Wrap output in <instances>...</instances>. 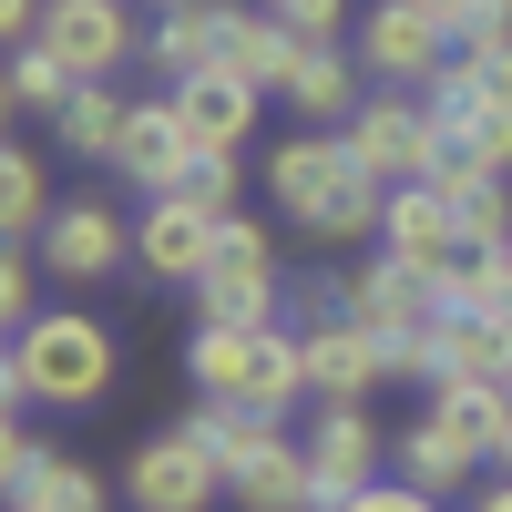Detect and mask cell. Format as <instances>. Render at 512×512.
<instances>
[{
  "label": "cell",
  "mask_w": 512,
  "mask_h": 512,
  "mask_svg": "<svg viewBox=\"0 0 512 512\" xmlns=\"http://www.w3.org/2000/svg\"><path fill=\"white\" fill-rule=\"evenodd\" d=\"M267 195H277V216L297 236H318V246H359L390 216V185L359 164V144L349 134H308V123L267 154Z\"/></svg>",
  "instance_id": "obj_1"
},
{
  "label": "cell",
  "mask_w": 512,
  "mask_h": 512,
  "mask_svg": "<svg viewBox=\"0 0 512 512\" xmlns=\"http://www.w3.org/2000/svg\"><path fill=\"white\" fill-rule=\"evenodd\" d=\"M0 390H11V410H93L113 390V328L82 308H41L0 349Z\"/></svg>",
  "instance_id": "obj_2"
},
{
  "label": "cell",
  "mask_w": 512,
  "mask_h": 512,
  "mask_svg": "<svg viewBox=\"0 0 512 512\" xmlns=\"http://www.w3.org/2000/svg\"><path fill=\"white\" fill-rule=\"evenodd\" d=\"M359 72L379 93H431L451 72V31L420 11V0H369L359 11Z\"/></svg>",
  "instance_id": "obj_3"
},
{
  "label": "cell",
  "mask_w": 512,
  "mask_h": 512,
  "mask_svg": "<svg viewBox=\"0 0 512 512\" xmlns=\"http://www.w3.org/2000/svg\"><path fill=\"white\" fill-rule=\"evenodd\" d=\"M349 144H359V164H369L390 195L441 175V113H431V93H369L359 123H349Z\"/></svg>",
  "instance_id": "obj_4"
},
{
  "label": "cell",
  "mask_w": 512,
  "mask_h": 512,
  "mask_svg": "<svg viewBox=\"0 0 512 512\" xmlns=\"http://www.w3.org/2000/svg\"><path fill=\"white\" fill-rule=\"evenodd\" d=\"M349 318H359V328H379V338H390V359L410 369V349H420V338H431L451 308H441V277H431V267L369 256V267L349 277Z\"/></svg>",
  "instance_id": "obj_5"
},
{
  "label": "cell",
  "mask_w": 512,
  "mask_h": 512,
  "mask_svg": "<svg viewBox=\"0 0 512 512\" xmlns=\"http://www.w3.org/2000/svg\"><path fill=\"white\" fill-rule=\"evenodd\" d=\"M41 52L72 82H113L144 52V21H134V0H52V11H41Z\"/></svg>",
  "instance_id": "obj_6"
},
{
  "label": "cell",
  "mask_w": 512,
  "mask_h": 512,
  "mask_svg": "<svg viewBox=\"0 0 512 512\" xmlns=\"http://www.w3.org/2000/svg\"><path fill=\"white\" fill-rule=\"evenodd\" d=\"M379 420H369V400H318V420L297 431V461L318 472V512H338L349 492H369L379 482Z\"/></svg>",
  "instance_id": "obj_7"
},
{
  "label": "cell",
  "mask_w": 512,
  "mask_h": 512,
  "mask_svg": "<svg viewBox=\"0 0 512 512\" xmlns=\"http://www.w3.org/2000/svg\"><path fill=\"white\" fill-rule=\"evenodd\" d=\"M31 256H41V277L93 287V277H123V267H134V226H123L113 205H62V216L31 236Z\"/></svg>",
  "instance_id": "obj_8"
},
{
  "label": "cell",
  "mask_w": 512,
  "mask_h": 512,
  "mask_svg": "<svg viewBox=\"0 0 512 512\" xmlns=\"http://www.w3.org/2000/svg\"><path fill=\"white\" fill-rule=\"evenodd\" d=\"M297 349H308V400H369L379 379L400 369L390 338L359 328L349 308H338V318H308V328H297Z\"/></svg>",
  "instance_id": "obj_9"
},
{
  "label": "cell",
  "mask_w": 512,
  "mask_h": 512,
  "mask_svg": "<svg viewBox=\"0 0 512 512\" xmlns=\"http://www.w3.org/2000/svg\"><path fill=\"white\" fill-rule=\"evenodd\" d=\"M123 492H134V512H216L226 472L185 431H154V441H134V461H123Z\"/></svg>",
  "instance_id": "obj_10"
},
{
  "label": "cell",
  "mask_w": 512,
  "mask_h": 512,
  "mask_svg": "<svg viewBox=\"0 0 512 512\" xmlns=\"http://www.w3.org/2000/svg\"><path fill=\"white\" fill-rule=\"evenodd\" d=\"M216 246H226V216H216V205H195V195H154L144 226H134L144 277H175V287H195L205 267H216Z\"/></svg>",
  "instance_id": "obj_11"
},
{
  "label": "cell",
  "mask_w": 512,
  "mask_h": 512,
  "mask_svg": "<svg viewBox=\"0 0 512 512\" xmlns=\"http://www.w3.org/2000/svg\"><path fill=\"white\" fill-rule=\"evenodd\" d=\"M410 369L451 390V379H482V390H512V318H441L431 338L410 349Z\"/></svg>",
  "instance_id": "obj_12"
},
{
  "label": "cell",
  "mask_w": 512,
  "mask_h": 512,
  "mask_svg": "<svg viewBox=\"0 0 512 512\" xmlns=\"http://www.w3.org/2000/svg\"><path fill=\"white\" fill-rule=\"evenodd\" d=\"M431 113H441V164H472V175H512V103H482L472 82H431Z\"/></svg>",
  "instance_id": "obj_13"
},
{
  "label": "cell",
  "mask_w": 512,
  "mask_h": 512,
  "mask_svg": "<svg viewBox=\"0 0 512 512\" xmlns=\"http://www.w3.org/2000/svg\"><path fill=\"white\" fill-rule=\"evenodd\" d=\"M379 256H400V267H451V256H472V236H461V216H451V195L441 185H400L390 195V216H379Z\"/></svg>",
  "instance_id": "obj_14"
},
{
  "label": "cell",
  "mask_w": 512,
  "mask_h": 512,
  "mask_svg": "<svg viewBox=\"0 0 512 512\" xmlns=\"http://www.w3.org/2000/svg\"><path fill=\"white\" fill-rule=\"evenodd\" d=\"M113 175L144 185V195H175V185L195 175V134H185V113H175V103H134V123H123V144H113Z\"/></svg>",
  "instance_id": "obj_15"
},
{
  "label": "cell",
  "mask_w": 512,
  "mask_h": 512,
  "mask_svg": "<svg viewBox=\"0 0 512 512\" xmlns=\"http://www.w3.org/2000/svg\"><path fill=\"white\" fill-rule=\"evenodd\" d=\"M185 113V134H195V154H236L246 134H256V113H267V93H256V82H236L226 62L216 72H195V82H175V93H164Z\"/></svg>",
  "instance_id": "obj_16"
},
{
  "label": "cell",
  "mask_w": 512,
  "mask_h": 512,
  "mask_svg": "<svg viewBox=\"0 0 512 512\" xmlns=\"http://www.w3.org/2000/svg\"><path fill=\"white\" fill-rule=\"evenodd\" d=\"M175 431H185V441H195L205 461H216L226 482L246 472V461H267V451H287V441H297L277 410H246V400H195V410L175 420Z\"/></svg>",
  "instance_id": "obj_17"
},
{
  "label": "cell",
  "mask_w": 512,
  "mask_h": 512,
  "mask_svg": "<svg viewBox=\"0 0 512 512\" xmlns=\"http://www.w3.org/2000/svg\"><path fill=\"white\" fill-rule=\"evenodd\" d=\"M226 21H236V0H154V62L175 82L216 72L226 62Z\"/></svg>",
  "instance_id": "obj_18"
},
{
  "label": "cell",
  "mask_w": 512,
  "mask_h": 512,
  "mask_svg": "<svg viewBox=\"0 0 512 512\" xmlns=\"http://www.w3.org/2000/svg\"><path fill=\"white\" fill-rule=\"evenodd\" d=\"M277 103L308 123V134H349L369 93H359V62H349V52H297V72H287Z\"/></svg>",
  "instance_id": "obj_19"
},
{
  "label": "cell",
  "mask_w": 512,
  "mask_h": 512,
  "mask_svg": "<svg viewBox=\"0 0 512 512\" xmlns=\"http://www.w3.org/2000/svg\"><path fill=\"white\" fill-rule=\"evenodd\" d=\"M277 308H287V277L277 267H205L195 277V328H277Z\"/></svg>",
  "instance_id": "obj_20"
},
{
  "label": "cell",
  "mask_w": 512,
  "mask_h": 512,
  "mask_svg": "<svg viewBox=\"0 0 512 512\" xmlns=\"http://www.w3.org/2000/svg\"><path fill=\"white\" fill-rule=\"evenodd\" d=\"M297 41L277 11H256V0H236V21H226V72L236 82H256V93H287V72H297Z\"/></svg>",
  "instance_id": "obj_21"
},
{
  "label": "cell",
  "mask_w": 512,
  "mask_h": 512,
  "mask_svg": "<svg viewBox=\"0 0 512 512\" xmlns=\"http://www.w3.org/2000/svg\"><path fill=\"white\" fill-rule=\"evenodd\" d=\"M390 451H400V482H420V492H461V482H472V461H482V451L461 441L441 410H420V420H410V431H400Z\"/></svg>",
  "instance_id": "obj_22"
},
{
  "label": "cell",
  "mask_w": 512,
  "mask_h": 512,
  "mask_svg": "<svg viewBox=\"0 0 512 512\" xmlns=\"http://www.w3.org/2000/svg\"><path fill=\"white\" fill-rule=\"evenodd\" d=\"M431 185L451 195V216H461V236H472V246H512V185H502V175H472V164H441Z\"/></svg>",
  "instance_id": "obj_23"
},
{
  "label": "cell",
  "mask_w": 512,
  "mask_h": 512,
  "mask_svg": "<svg viewBox=\"0 0 512 512\" xmlns=\"http://www.w3.org/2000/svg\"><path fill=\"white\" fill-rule=\"evenodd\" d=\"M226 492H236V512H318V472L297 461V441L267 451V461H246Z\"/></svg>",
  "instance_id": "obj_24"
},
{
  "label": "cell",
  "mask_w": 512,
  "mask_h": 512,
  "mask_svg": "<svg viewBox=\"0 0 512 512\" xmlns=\"http://www.w3.org/2000/svg\"><path fill=\"white\" fill-rule=\"evenodd\" d=\"M123 123H134V103H123L113 82H82V93L62 103V154H82V164H113Z\"/></svg>",
  "instance_id": "obj_25"
},
{
  "label": "cell",
  "mask_w": 512,
  "mask_h": 512,
  "mask_svg": "<svg viewBox=\"0 0 512 512\" xmlns=\"http://www.w3.org/2000/svg\"><path fill=\"white\" fill-rule=\"evenodd\" d=\"M431 410L451 420L461 441H472L482 461H502V441H512V390H482V379H451V390H431Z\"/></svg>",
  "instance_id": "obj_26"
},
{
  "label": "cell",
  "mask_w": 512,
  "mask_h": 512,
  "mask_svg": "<svg viewBox=\"0 0 512 512\" xmlns=\"http://www.w3.org/2000/svg\"><path fill=\"white\" fill-rule=\"evenodd\" d=\"M0 216H11V236H21V246L62 216V205H52V164H41L31 144H11V154H0Z\"/></svg>",
  "instance_id": "obj_27"
},
{
  "label": "cell",
  "mask_w": 512,
  "mask_h": 512,
  "mask_svg": "<svg viewBox=\"0 0 512 512\" xmlns=\"http://www.w3.org/2000/svg\"><path fill=\"white\" fill-rule=\"evenodd\" d=\"M185 359H195V390L205 400H236L246 390V359H256V328H195Z\"/></svg>",
  "instance_id": "obj_28"
},
{
  "label": "cell",
  "mask_w": 512,
  "mask_h": 512,
  "mask_svg": "<svg viewBox=\"0 0 512 512\" xmlns=\"http://www.w3.org/2000/svg\"><path fill=\"white\" fill-rule=\"evenodd\" d=\"M82 93V82L52 62V52H41V41H21V52H11V113H41V123H62V103Z\"/></svg>",
  "instance_id": "obj_29"
},
{
  "label": "cell",
  "mask_w": 512,
  "mask_h": 512,
  "mask_svg": "<svg viewBox=\"0 0 512 512\" xmlns=\"http://www.w3.org/2000/svg\"><path fill=\"white\" fill-rule=\"evenodd\" d=\"M441 31H451V52H492V41H512V0H420Z\"/></svg>",
  "instance_id": "obj_30"
},
{
  "label": "cell",
  "mask_w": 512,
  "mask_h": 512,
  "mask_svg": "<svg viewBox=\"0 0 512 512\" xmlns=\"http://www.w3.org/2000/svg\"><path fill=\"white\" fill-rule=\"evenodd\" d=\"M52 472H62V451L41 441V431H11V441H0V492H11V512L41 502V482H52Z\"/></svg>",
  "instance_id": "obj_31"
},
{
  "label": "cell",
  "mask_w": 512,
  "mask_h": 512,
  "mask_svg": "<svg viewBox=\"0 0 512 512\" xmlns=\"http://www.w3.org/2000/svg\"><path fill=\"white\" fill-rule=\"evenodd\" d=\"M41 318V256L11 246V267H0V328H31Z\"/></svg>",
  "instance_id": "obj_32"
},
{
  "label": "cell",
  "mask_w": 512,
  "mask_h": 512,
  "mask_svg": "<svg viewBox=\"0 0 512 512\" xmlns=\"http://www.w3.org/2000/svg\"><path fill=\"white\" fill-rule=\"evenodd\" d=\"M451 82H472L482 103H512V41H492V52H451Z\"/></svg>",
  "instance_id": "obj_33"
},
{
  "label": "cell",
  "mask_w": 512,
  "mask_h": 512,
  "mask_svg": "<svg viewBox=\"0 0 512 512\" xmlns=\"http://www.w3.org/2000/svg\"><path fill=\"white\" fill-rule=\"evenodd\" d=\"M21 512H103V482L82 472V461H62V472L41 482V502H21Z\"/></svg>",
  "instance_id": "obj_34"
},
{
  "label": "cell",
  "mask_w": 512,
  "mask_h": 512,
  "mask_svg": "<svg viewBox=\"0 0 512 512\" xmlns=\"http://www.w3.org/2000/svg\"><path fill=\"white\" fill-rule=\"evenodd\" d=\"M175 195H195V205H216V216H236V154H195V175H185Z\"/></svg>",
  "instance_id": "obj_35"
},
{
  "label": "cell",
  "mask_w": 512,
  "mask_h": 512,
  "mask_svg": "<svg viewBox=\"0 0 512 512\" xmlns=\"http://www.w3.org/2000/svg\"><path fill=\"white\" fill-rule=\"evenodd\" d=\"M338 512H441V492H420V482H369V492H349Z\"/></svg>",
  "instance_id": "obj_36"
},
{
  "label": "cell",
  "mask_w": 512,
  "mask_h": 512,
  "mask_svg": "<svg viewBox=\"0 0 512 512\" xmlns=\"http://www.w3.org/2000/svg\"><path fill=\"white\" fill-rule=\"evenodd\" d=\"M216 256H226V267H277V236L256 226V216H226V246Z\"/></svg>",
  "instance_id": "obj_37"
},
{
  "label": "cell",
  "mask_w": 512,
  "mask_h": 512,
  "mask_svg": "<svg viewBox=\"0 0 512 512\" xmlns=\"http://www.w3.org/2000/svg\"><path fill=\"white\" fill-rule=\"evenodd\" d=\"M41 11H52V0H0V31H11V41H41Z\"/></svg>",
  "instance_id": "obj_38"
},
{
  "label": "cell",
  "mask_w": 512,
  "mask_h": 512,
  "mask_svg": "<svg viewBox=\"0 0 512 512\" xmlns=\"http://www.w3.org/2000/svg\"><path fill=\"white\" fill-rule=\"evenodd\" d=\"M472 512H512V472H502V482H482V492H472Z\"/></svg>",
  "instance_id": "obj_39"
},
{
  "label": "cell",
  "mask_w": 512,
  "mask_h": 512,
  "mask_svg": "<svg viewBox=\"0 0 512 512\" xmlns=\"http://www.w3.org/2000/svg\"><path fill=\"white\" fill-rule=\"evenodd\" d=\"M502 256H512V246H502Z\"/></svg>",
  "instance_id": "obj_40"
}]
</instances>
